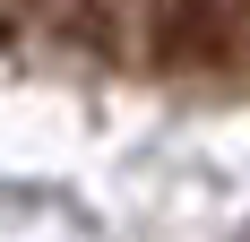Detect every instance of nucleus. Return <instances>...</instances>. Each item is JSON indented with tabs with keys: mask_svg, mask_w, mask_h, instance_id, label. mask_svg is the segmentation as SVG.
<instances>
[{
	"mask_svg": "<svg viewBox=\"0 0 250 242\" xmlns=\"http://www.w3.org/2000/svg\"><path fill=\"white\" fill-rule=\"evenodd\" d=\"M0 35H9V26H0Z\"/></svg>",
	"mask_w": 250,
	"mask_h": 242,
	"instance_id": "1",
	"label": "nucleus"
}]
</instances>
